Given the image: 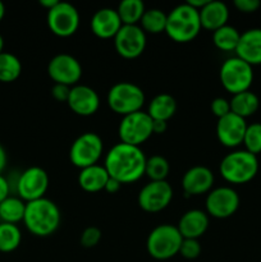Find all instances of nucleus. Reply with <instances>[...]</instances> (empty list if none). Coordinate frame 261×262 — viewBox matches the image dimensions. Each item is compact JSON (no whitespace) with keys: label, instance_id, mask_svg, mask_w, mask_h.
<instances>
[{"label":"nucleus","instance_id":"nucleus-1","mask_svg":"<svg viewBox=\"0 0 261 262\" xmlns=\"http://www.w3.org/2000/svg\"><path fill=\"white\" fill-rule=\"evenodd\" d=\"M147 158L138 146L119 142L107 151L104 166L110 178L122 184L133 183L145 176Z\"/></svg>","mask_w":261,"mask_h":262},{"label":"nucleus","instance_id":"nucleus-2","mask_svg":"<svg viewBox=\"0 0 261 262\" xmlns=\"http://www.w3.org/2000/svg\"><path fill=\"white\" fill-rule=\"evenodd\" d=\"M61 214L58 205L51 200H36L26 204L23 223L31 234L36 237H49L60 227Z\"/></svg>","mask_w":261,"mask_h":262},{"label":"nucleus","instance_id":"nucleus-3","mask_svg":"<svg viewBox=\"0 0 261 262\" xmlns=\"http://www.w3.org/2000/svg\"><path fill=\"white\" fill-rule=\"evenodd\" d=\"M202 30L199 10L188 3L177 5L168 13L165 33L169 38L178 43L193 41Z\"/></svg>","mask_w":261,"mask_h":262},{"label":"nucleus","instance_id":"nucleus-4","mask_svg":"<svg viewBox=\"0 0 261 262\" xmlns=\"http://www.w3.org/2000/svg\"><path fill=\"white\" fill-rule=\"evenodd\" d=\"M258 171L257 156L246 150L227 154L219 164V173L228 183L243 184L252 181Z\"/></svg>","mask_w":261,"mask_h":262},{"label":"nucleus","instance_id":"nucleus-5","mask_svg":"<svg viewBox=\"0 0 261 262\" xmlns=\"http://www.w3.org/2000/svg\"><path fill=\"white\" fill-rule=\"evenodd\" d=\"M183 237L178 228L171 224H160L154 228L146 239V250L153 258L165 261L179 253Z\"/></svg>","mask_w":261,"mask_h":262},{"label":"nucleus","instance_id":"nucleus-6","mask_svg":"<svg viewBox=\"0 0 261 262\" xmlns=\"http://www.w3.org/2000/svg\"><path fill=\"white\" fill-rule=\"evenodd\" d=\"M145 92L132 82H118L107 91L106 102L110 109L122 117L140 112L145 104Z\"/></svg>","mask_w":261,"mask_h":262},{"label":"nucleus","instance_id":"nucleus-7","mask_svg":"<svg viewBox=\"0 0 261 262\" xmlns=\"http://www.w3.org/2000/svg\"><path fill=\"white\" fill-rule=\"evenodd\" d=\"M222 86L232 95L248 91L253 82V67L238 56L223 61L219 71Z\"/></svg>","mask_w":261,"mask_h":262},{"label":"nucleus","instance_id":"nucleus-8","mask_svg":"<svg viewBox=\"0 0 261 262\" xmlns=\"http://www.w3.org/2000/svg\"><path fill=\"white\" fill-rule=\"evenodd\" d=\"M102 152V138L95 132H84L72 143L69 148V160L76 168L83 169L99 164Z\"/></svg>","mask_w":261,"mask_h":262},{"label":"nucleus","instance_id":"nucleus-9","mask_svg":"<svg viewBox=\"0 0 261 262\" xmlns=\"http://www.w3.org/2000/svg\"><path fill=\"white\" fill-rule=\"evenodd\" d=\"M120 142L141 147L153 133V119L147 112H136L122 118L118 127Z\"/></svg>","mask_w":261,"mask_h":262},{"label":"nucleus","instance_id":"nucleus-10","mask_svg":"<svg viewBox=\"0 0 261 262\" xmlns=\"http://www.w3.org/2000/svg\"><path fill=\"white\" fill-rule=\"evenodd\" d=\"M48 26L54 35L59 37H69L78 31L81 25V15L73 4L59 2L48 10Z\"/></svg>","mask_w":261,"mask_h":262},{"label":"nucleus","instance_id":"nucleus-11","mask_svg":"<svg viewBox=\"0 0 261 262\" xmlns=\"http://www.w3.org/2000/svg\"><path fill=\"white\" fill-rule=\"evenodd\" d=\"M240 196L232 187H216L206 196V214L215 219H228L235 214L240 207Z\"/></svg>","mask_w":261,"mask_h":262},{"label":"nucleus","instance_id":"nucleus-12","mask_svg":"<svg viewBox=\"0 0 261 262\" xmlns=\"http://www.w3.org/2000/svg\"><path fill=\"white\" fill-rule=\"evenodd\" d=\"M49 174L40 166H31L19 176L17 182L18 197L27 204L44 199L49 189Z\"/></svg>","mask_w":261,"mask_h":262},{"label":"nucleus","instance_id":"nucleus-13","mask_svg":"<svg viewBox=\"0 0 261 262\" xmlns=\"http://www.w3.org/2000/svg\"><path fill=\"white\" fill-rule=\"evenodd\" d=\"M173 194V188L166 181L148 182L138 192L137 204L143 211L155 214L170 205Z\"/></svg>","mask_w":261,"mask_h":262},{"label":"nucleus","instance_id":"nucleus-14","mask_svg":"<svg viewBox=\"0 0 261 262\" xmlns=\"http://www.w3.org/2000/svg\"><path fill=\"white\" fill-rule=\"evenodd\" d=\"M146 33L138 25H123L114 37L118 55L124 59H136L146 49Z\"/></svg>","mask_w":261,"mask_h":262},{"label":"nucleus","instance_id":"nucleus-15","mask_svg":"<svg viewBox=\"0 0 261 262\" xmlns=\"http://www.w3.org/2000/svg\"><path fill=\"white\" fill-rule=\"evenodd\" d=\"M48 74L55 83L73 87L82 77V66L71 54L61 53L53 56L48 64Z\"/></svg>","mask_w":261,"mask_h":262},{"label":"nucleus","instance_id":"nucleus-16","mask_svg":"<svg viewBox=\"0 0 261 262\" xmlns=\"http://www.w3.org/2000/svg\"><path fill=\"white\" fill-rule=\"evenodd\" d=\"M246 129H247L246 119L230 112L225 117L217 119L216 137L223 146L234 148L243 143Z\"/></svg>","mask_w":261,"mask_h":262},{"label":"nucleus","instance_id":"nucleus-17","mask_svg":"<svg viewBox=\"0 0 261 262\" xmlns=\"http://www.w3.org/2000/svg\"><path fill=\"white\" fill-rule=\"evenodd\" d=\"M67 104L74 114L79 117H91L99 110L100 97L92 87L76 84L71 89Z\"/></svg>","mask_w":261,"mask_h":262},{"label":"nucleus","instance_id":"nucleus-18","mask_svg":"<svg viewBox=\"0 0 261 262\" xmlns=\"http://www.w3.org/2000/svg\"><path fill=\"white\" fill-rule=\"evenodd\" d=\"M215 177L207 166L196 165L189 168L182 177V188L187 196L209 193L214 186Z\"/></svg>","mask_w":261,"mask_h":262},{"label":"nucleus","instance_id":"nucleus-19","mask_svg":"<svg viewBox=\"0 0 261 262\" xmlns=\"http://www.w3.org/2000/svg\"><path fill=\"white\" fill-rule=\"evenodd\" d=\"M90 26L92 33L99 38H114L123 23L117 9L101 8L94 13Z\"/></svg>","mask_w":261,"mask_h":262},{"label":"nucleus","instance_id":"nucleus-20","mask_svg":"<svg viewBox=\"0 0 261 262\" xmlns=\"http://www.w3.org/2000/svg\"><path fill=\"white\" fill-rule=\"evenodd\" d=\"M235 56L250 66L261 64V28H250L241 33L240 42L235 49Z\"/></svg>","mask_w":261,"mask_h":262},{"label":"nucleus","instance_id":"nucleus-21","mask_svg":"<svg viewBox=\"0 0 261 262\" xmlns=\"http://www.w3.org/2000/svg\"><path fill=\"white\" fill-rule=\"evenodd\" d=\"M209 223V215L206 214V211L193 209L188 210L182 215L177 228H178L182 237L186 238V239H199L207 230Z\"/></svg>","mask_w":261,"mask_h":262},{"label":"nucleus","instance_id":"nucleus-22","mask_svg":"<svg viewBox=\"0 0 261 262\" xmlns=\"http://www.w3.org/2000/svg\"><path fill=\"white\" fill-rule=\"evenodd\" d=\"M200 13L201 27L209 31H216L217 28L228 25L229 19V8L220 0H209Z\"/></svg>","mask_w":261,"mask_h":262},{"label":"nucleus","instance_id":"nucleus-23","mask_svg":"<svg viewBox=\"0 0 261 262\" xmlns=\"http://www.w3.org/2000/svg\"><path fill=\"white\" fill-rule=\"evenodd\" d=\"M109 178L110 177L105 166L95 164V165L81 169L78 174V184L83 191L96 193V192L104 191Z\"/></svg>","mask_w":261,"mask_h":262},{"label":"nucleus","instance_id":"nucleus-24","mask_svg":"<svg viewBox=\"0 0 261 262\" xmlns=\"http://www.w3.org/2000/svg\"><path fill=\"white\" fill-rule=\"evenodd\" d=\"M177 112V101L171 95L159 94L148 104L147 114L153 120L168 122Z\"/></svg>","mask_w":261,"mask_h":262},{"label":"nucleus","instance_id":"nucleus-25","mask_svg":"<svg viewBox=\"0 0 261 262\" xmlns=\"http://www.w3.org/2000/svg\"><path fill=\"white\" fill-rule=\"evenodd\" d=\"M229 102L230 112L234 113L238 117L243 118V119L255 114L260 106V100H258L257 95L250 90L233 95Z\"/></svg>","mask_w":261,"mask_h":262},{"label":"nucleus","instance_id":"nucleus-26","mask_svg":"<svg viewBox=\"0 0 261 262\" xmlns=\"http://www.w3.org/2000/svg\"><path fill=\"white\" fill-rule=\"evenodd\" d=\"M26 211V202L19 197L9 196L0 204V220L2 223L15 224L23 222Z\"/></svg>","mask_w":261,"mask_h":262},{"label":"nucleus","instance_id":"nucleus-27","mask_svg":"<svg viewBox=\"0 0 261 262\" xmlns=\"http://www.w3.org/2000/svg\"><path fill=\"white\" fill-rule=\"evenodd\" d=\"M166 17H168V14L161 9H158V8L146 9L140 20V27L142 28L143 32L151 33V35L165 32Z\"/></svg>","mask_w":261,"mask_h":262},{"label":"nucleus","instance_id":"nucleus-28","mask_svg":"<svg viewBox=\"0 0 261 262\" xmlns=\"http://www.w3.org/2000/svg\"><path fill=\"white\" fill-rule=\"evenodd\" d=\"M241 33L233 26L225 25L212 32V42L222 51H235Z\"/></svg>","mask_w":261,"mask_h":262},{"label":"nucleus","instance_id":"nucleus-29","mask_svg":"<svg viewBox=\"0 0 261 262\" xmlns=\"http://www.w3.org/2000/svg\"><path fill=\"white\" fill-rule=\"evenodd\" d=\"M22 73V63L14 54L3 51L0 54V82L10 83L19 78Z\"/></svg>","mask_w":261,"mask_h":262},{"label":"nucleus","instance_id":"nucleus-30","mask_svg":"<svg viewBox=\"0 0 261 262\" xmlns=\"http://www.w3.org/2000/svg\"><path fill=\"white\" fill-rule=\"evenodd\" d=\"M145 10V4L141 0H123L117 8L123 25H138Z\"/></svg>","mask_w":261,"mask_h":262},{"label":"nucleus","instance_id":"nucleus-31","mask_svg":"<svg viewBox=\"0 0 261 262\" xmlns=\"http://www.w3.org/2000/svg\"><path fill=\"white\" fill-rule=\"evenodd\" d=\"M20 242H22V232L18 225L0 223V252H13L19 247Z\"/></svg>","mask_w":261,"mask_h":262},{"label":"nucleus","instance_id":"nucleus-32","mask_svg":"<svg viewBox=\"0 0 261 262\" xmlns=\"http://www.w3.org/2000/svg\"><path fill=\"white\" fill-rule=\"evenodd\" d=\"M170 171L169 161L161 155H153L146 160L145 176L150 179V182L166 181Z\"/></svg>","mask_w":261,"mask_h":262},{"label":"nucleus","instance_id":"nucleus-33","mask_svg":"<svg viewBox=\"0 0 261 262\" xmlns=\"http://www.w3.org/2000/svg\"><path fill=\"white\" fill-rule=\"evenodd\" d=\"M243 145L246 151L257 156L261 152V123H251L247 124Z\"/></svg>","mask_w":261,"mask_h":262},{"label":"nucleus","instance_id":"nucleus-34","mask_svg":"<svg viewBox=\"0 0 261 262\" xmlns=\"http://www.w3.org/2000/svg\"><path fill=\"white\" fill-rule=\"evenodd\" d=\"M201 245L199 239H186L183 238L181 248H179V255L186 260H194L201 255Z\"/></svg>","mask_w":261,"mask_h":262},{"label":"nucleus","instance_id":"nucleus-35","mask_svg":"<svg viewBox=\"0 0 261 262\" xmlns=\"http://www.w3.org/2000/svg\"><path fill=\"white\" fill-rule=\"evenodd\" d=\"M102 233L97 227H89L82 232L81 234V245L84 248H94L99 245L101 241Z\"/></svg>","mask_w":261,"mask_h":262},{"label":"nucleus","instance_id":"nucleus-36","mask_svg":"<svg viewBox=\"0 0 261 262\" xmlns=\"http://www.w3.org/2000/svg\"><path fill=\"white\" fill-rule=\"evenodd\" d=\"M210 109H211L212 114L217 119H220V118L225 117L230 113V102L225 97H215L211 104H210Z\"/></svg>","mask_w":261,"mask_h":262},{"label":"nucleus","instance_id":"nucleus-37","mask_svg":"<svg viewBox=\"0 0 261 262\" xmlns=\"http://www.w3.org/2000/svg\"><path fill=\"white\" fill-rule=\"evenodd\" d=\"M260 5V0H234V7L242 13L256 12Z\"/></svg>","mask_w":261,"mask_h":262},{"label":"nucleus","instance_id":"nucleus-38","mask_svg":"<svg viewBox=\"0 0 261 262\" xmlns=\"http://www.w3.org/2000/svg\"><path fill=\"white\" fill-rule=\"evenodd\" d=\"M71 89L72 87L66 86V84L55 83L53 86V89H51V95H53V97L56 100V101L67 102L68 101Z\"/></svg>","mask_w":261,"mask_h":262},{"label":"nucleus","instance_id":"nucleus-39","mask_svg":"<svg viewBox=\"0 0 261 262\" xmlns=\"http://www.w3.org/2000/svg\"><path fill=\"white\" fill-rule=\"evenodd\" d=\"M9 191H10L9 182L7 181L5 177H3L2 174H0V204H2L5 199L9 197Z\"/></svg>","mask_w":261,"mask_h":262},{"label":"nucleus","instance_id":"nucleus-40","mask_svg":"<svg viewBox=\"0 0 261 262\" xmlns=\"http://www.w3.org/2000/svg\"><path fill=\"white\" fill-rule=\"evenodd\" d=\"M120 187H122V183H120V182H118L117 179H114V178H109V181H107L104 191H106L107 193L113 194V193H117V192H119Z\"/></svg>","mask_w":261,"mask_h":262},{"label":"nucleus","instance_id":"nucleus-41","mask_svg":"<svg viewBox=\"0 0 261 262\" xmlns=\"http://www.w3.org/2000/svg\"><path fill=\"white\" fill-rule=\"evenodd\" d=\"M168 129V122L163 120H153V133L154 135H163Z\"/></svg>","mask_w":261,"mask_h":262},{"label":"nucleus","instance_id":"nucleus-42","mask_svg":"<svg viewBox=\"0 0 261 262\" xmlns=\"http://www.w3.org/2000/svg\"><path fill=\"white\" fill-rule=\"evenodd\" d=\"M7 164H8V155H7V151L5 148L3 147V145H0V174L4 171V169L7 168Z\"/></svg>","mask_w":261,"mask_h":262},{"label":"nucleus","instance_id":"nucleus-43","mask_svg":"<svg viewBox=\"0 0 261 262\" xmlns=\"http://www.w3.org/2000/svg\"><path fill=\"white\" fill-rule=\"evenodd\" d=\"M207 2H209V0H188V2H186V3H188V4L191 5L192 8H194V9L201 10L202 8L206 5Z\"/></svg>","mask_w":261,"mask_h":262},{"label":"nucleus","instance_id":"nucleus-44","mask_svg":"<svg viewBox=\"0 0 261 262\" xmlns=\"http://www.w3.org/2000/svg\"><path fill=\"white\" fill-rule=\"evenodd\" d=\"M58 0H40V5L41 7L46 8L48 10H50L51 8L55 7L56 4H58Z\"/></svg>","mask_w":261,"mask_h":262},{"label":"nucleus","instance_id":"nucleus-45","mask_svg":"<svg viewBox=\"0 0 261 262\" xmlns=\"http://www.w3.org/2000/svg\"><path fill=\"white\" fill-rule=\"evenodd\" d=\"M4 15H5V5L3 4L2 2H0V22H2V20H3Z\"/></svg>","mask_w":261,"mask_h":262},{"label":"nucleus","instance_id":"nucleus-46","mask_svg":"<svg viewBox=\"0 0 261 262\" xmlns=\"http://www.w3.org/2000/svg\"><path fill=\"white\" fill-rule=\"evenodd\" d=\"M3 51H4V37L0 35V54H2Z\"/></svg>","mask_w":261,"mask_h":262}]
</instances>
